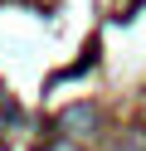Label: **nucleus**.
<instances>
[{
  "instance_id": "nucleus-3",
  "label": "nucleus",
  "mask_w": 146,
  "mask_h": 151,
  "mask_svg": "<svg viewBox=\"0 0 146 151\" xmlns=\"http://www.w3.org/2000/svg\"><path fill=\"white\" fill-rule=\"evenodd\" d=\"M39 151H73V146H63V141H49V146H39Z\"/></svg>"
},
{
  "instance_id": "nucleus-1",
  "label": "nucleus",
  "mask_w": 146,
  "mask_h": 151,
  "mask_svg": "<svg viewBox=\"0 0 146 151\" xmlns=\"http://www.w3.org/2000/svg\"><path fill=\"white\" fill-rule=\"evenodd\" d=\"M93 132H97V107L93 102H73L58 117V137H93Z\"/></svg>"
},
{
  "instance_id": "nucleus-4",
  "label": "nucleus",
  "mask_w": 146,
  "mask_h": 151,
  "mask_svg": "<svg viewBox=\"0 0 146 151\" xmlns=\"http://www.w3.org/2000/svg\"><path fill=\"white\" fill-rule=\"evenodd\" d=\"M0 117H15V107H10V102H5V98H0Z\"/></svg>"
},
{
  "instance_id": "nucleus-2",
  "label": "nucleus",
  "mask_w": 146,
  "mask_h": 151,
  "mask_svg": "<svg viewBox=\"0 0 146 151\" xmlns=\"http://www.w3.org/2000/svg\"><path fill=\"white\" fill-rule=\"evenodd\" d=\"M117 151H146V132H127V137L117 141Z\"/></svg>"
}]
</instances>
